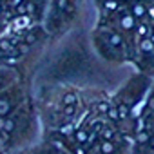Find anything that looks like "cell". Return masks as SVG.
<instances>
[{"mask_svg": "<svg viewBox=\"0 0 154 154\" xmlns=\"http://www.w3.org/2000/svg\"><path fill=\"white\" fill-rule=\"evenodd\" d=\"M89 132H91V129H85V127L76 129L74 131V141H76V145H87L89 138H91Z\"/></svg>", "mask_w": 154, "mask_h": 154, "instance_id": "cell-4", "label": "cell"}, {"mask_svg": "<svg viewBox=\"0 0 154 154\" xmlns=\"http://www.w3.org/2000/svg\"><path fill=\"white\" fill-rule=\"evenodd\" d=\"M102 38H103V42H105L112 51H114V49H122V47H123V38H122L118 33H114V31H103Z\"/></svg>", "mask_w": 154, "mask_h": 154, "instance_id": "cell-1", "label": "cell"}, {"mask_svg": "<svg viewBox=\"0 0 154 154\" xmlns=\"http://www.w3.org/2000/svg\"><path fill=\"white\" fill-rule=\"evenodd\" d=\"M0 54H2V51H0Z\"/></svg>", "mask_w": 154, "mask_h": 154, "instance_id": "cell-17", "label": "cell"}, {"mask_svg": "<svg viewBox=\"0 0 154 154\" xmlns=\"http://www.w3.org/2000/svg\"><path fill=\"white\" fill-rule=\"evenodd\" d=\"M98 154H116L118 152V143L114 140H102L100 145L96 147Z\"/></svg>", "mask_w": 154, "mask_h": 154, "instance_id": "cell-3", "label": "cell"}, {"mask_svg": "<svg viewBox=\"0 0 154 154\" xmlns=\"http://www.w3.org/2000/svg\"><path fill=\"white\" fill-rule=\"evenodd\" d=\"M63 112H65L67 118L74 116V112H76V105H63Z\"/></svg>", "mask_w": 154, "mask_h": 154, "instance_id": "cell-11", "label": "cell"}, {"mask_svg": "<svg viewBox=\"0 0 154 154\" xmlns=\"http://www.w3.org/2000/svg\"><path fill=\"white\" fill-rule=\"evenodd\" d=\"M0 51L4 54H11V53H15V45L9 40H0Z\"/></svg>", "mask_w": 154, "mask_h": 154, "instance_id": "cell-8", "label": "cell"}, {"mask_svg": "<svg viewBox=\"0 0 154 154\" xmlns=\"http://www.w3.org/2000/svg\"><path fill=\"white\" fill-rule=\"evenodd\" d=\"M0 85H2V76H0Z\"/></svg>", "mask_w": 154, "mask_h": 154, "instance_id": "cell-15", "label": "cell"}, {"mask_svg": "<svg viewBox=\"0 0 154 154\" xmlns=\"http://www.w3.org/2000/svg\"><path fill=\"white\" fill-rule=\"evenodd\" d=\"M74 131H76V129L72 127V123H65V125L62 127V132H63V134H74Z\"/></svg>", "mask_w": 154, "mask_h": 154, "instance_id": "cell-12", "label": "cell"}, {"mask_svg": "<svg viewBox=\"0 0 154 154\" xmlns=\"http://www.w3.org/2000/svg\"><path fill=\"white\" fill-rule=\"evenodd\" d=\"M131 13H132L138 20H141V18L147 17V6L141 2V0H136V2L132 4V8H131Z\"/></svg>", "mask_w": 154, "mask_h": 154, "instance_id": "cell-5", "label": "cell"}, {"mask_svg": "<svg viewBox=\"0 0 154 154\" xmlns=\"http://www.w3.org/2000/svg\"><path fill=\"white\" fill-rule=\"evenodd\" d=\"M105 114H107V118H109V120H111L112 123H118V122L122 120V114H120V109H118L116 105H111V107L107 109V112H105Z\"/></svg>", "mask_w": 154, "mask_h": 154, "instance_id": "cell-6", "label": "cell"}, {"mask_svg": "<svg viewBox=\"0 0 154 154\" xmlns=\"http://www.w3.org/2000/svg\"><path fill=\"white\" fill-rule=\"evenodd\" d=\"M152 2H154V0H152Z\"/></svg>", "mask_w": 154, "mask_h": 154, "instance_id": "cell-18", "label": "cell"}, {"mask_svg": "<svg viewBox=\"0 0 154 154\" xmlns=\"http://www.w3.org/2000/svg\"><path fill=\"white\" fill-rule=\"evenodd\" d=\"M136 17L131 13V11H122L120 13V27L125 29V31H132L136 29Z\"/></svg>", "mask_w": 154, "mask_h": 154, "instance_id": "cell-2", "label": "cell"}, {"mask_svg": "<svg viewBox=\"0 0 154 154\" xmlns=\"http://www.w3.org/2000/svg\"><path fill=\"white\" fill-rule=\"evenodd\" d=\"M136 31H138V36H140V38H141V36H143V38H147V36L150 35V29H149V26H145V24L138 26V27H136Z\"/></svg>", "mask_w": 154, "mask_h": 154, "instance_id": "cell-9", "label": "cell"}, {"mask_svg": "<svg viewBox=\"0 0 154 154\" xmlns=\"http://www.w3.org/2000/svg\"><path fill=\"white\" fill-rule=\"evenodd\" d=\"M140 141H141V143H147V141H149V134H147V132H141V134H140Z\"/></svg>", "mask_w": 154, "mask_h": 154, "instance_id": "cell-14", "label": "cell"}, {"mask_svg": "<svg viewBox=\"0 0 154 154\" xmlns=\"http://www.w3.org/2000/svg\"><path fill=\"white\" fill-rule=\"evenodd\" d=\"M147 17H149V18H150V20H154V4H152V6H149V8H147Z\"/></svg>", "mask_w": 154, "mask_h": 154, "instance_id": "cell-13", "label": "cell"}, {"mask_svg": "<svg viewBox=\"0 0 154 154\" xmlns=\"http://www.w3.org/2000/svg\"><path fill=\"white\" fill-rule=\"evenodd\" d=\"M98 134H100L102 140H114V141H116V132H114V129H111V127H103Z\"/></svg>", "mask_w": 154, "mask_h": 154, "instance_id": "cell-7", "label": "cell"}, {"mask_svg": "<svg viewBox=\"0 0 154 154\" xmlns=\"http://www.w3.org/2000/svg\"><path fill=\"white\" fill-rule=\"evenodd\" d=\"M63 105H76V96H74L72 93L65 94V98H63Z\"/></svg>", "mask_w": 154, "mask_h": 154, "instance_id": "cell-10", "label": "cell"}, {"mask_svg": "<svg viewBox=\"0 0 154 154\" xmlns=\"http://www.w3.org/2000/svg\"><path fill=\"white\" fill-rule=\"evenodd\" d=\"M0 31H2V27H0Z\"/></svg>", "mask_w": 154, "mask_h": 154, "instance_id": "cell-16", "label": "cell"}]
</instances>
